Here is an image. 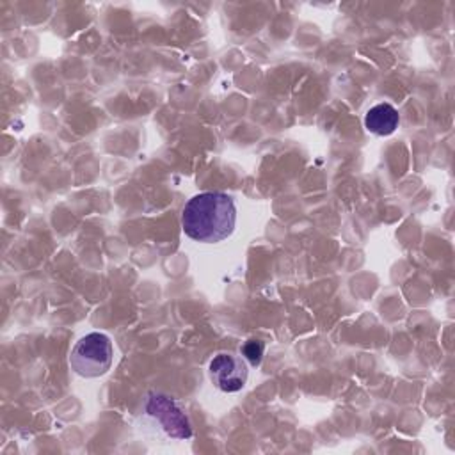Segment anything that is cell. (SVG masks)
Wrapping results in <instances>:
<instances>
[{
    "label": "cell",
    "mask_w": 455,
    "mask_h": 455,
    "mask_svg": "<svg viewBox=\"0 0 455 455\" xmlns=\"http://www.w3.org/2000/svg\"><path fill=\"white\" fill-rule=\"evenodd\" d=\"M146 414L158 425V428L172 439H190L192 437V423L188 419V414L185 412V407L171 398L165 393L151 391L146 396L144 403Z\"/></svg>",
    "instance_id": "obj_3"
},
{
    "label": "cell",
    "mask_w": 455,
    "mask_h": 455,
    "mask_svg": "<svg viewBox=\"0 0 455 455\" xmlns=\"http://www.w3.org/2000/svg\"><path fill=\"white\" fill-rule=\"evenodd\" d=\"M398 110L389 103H379L366 112L364 126L375 135H391L398 126Z\"/></svg>",
    "instance_id": "obj_5"
},
{
    "label": "cell",
    "mask_w": 455,
    "mask_h": 455,
    "mask_svg": "<svg viewBox=\"0 0 455 455\" xmlns=\"http://www.w3.org/2000/svg\"><path fill=\"white\" fill-rule=\"evenodd\" d=\"M236 224V206L224 192H201L190 197L181 213L183 233L203 243H217L231 236Z\"/></svg>",
    "instance_id": "obj_1"
},
{
    "label": "cell",
    "mask_w": 455,
    "mask_h": 455,
    "mask_svg": "<svg viewBox=\"0 0 455 455\" xmlns=\"http://www.w3.org/2000/svg\"><path fill=\"white\" fill-rule=\"evenodd\" d=\"M263 352H265V345L259 339H249L240 347V354L249 366H258L263 359Z\"/></svg>",
    "instance_id": "obj_6"
},
{
    "label": "cell",
    "mask_w": 455,
    "mask_h": 455,
    "mask_svg": "<svg viewBox=\"0 0 455 455\" xmlns=\"http://www.w3.org/2000/svg\"><path fill=\"white\" fill-rule=\"evenodd\" d=\"M114 361V347L107 334L89 332L82 336L71 354L69 366L71 370L85 379H94L105 375Z\"/></svg>",
    "instance_id": "obj_2"
},
{
    "label": "cell",
    "mask_w": 455,
    "mask_h": 455,
    "mask_svg": "<svg viewBox=\"0 0 455 455\" xmlns=\"http://www.w3.org/2000/svg\"><path fill=\"white\" fill-rule=\"evenodd\" d=\"M212 382L224 393L240 391L249 377V364L242 355L220 352L208 364Z\"/></svg>",
    "instance_id": "obj_4"
}]
</instances>
